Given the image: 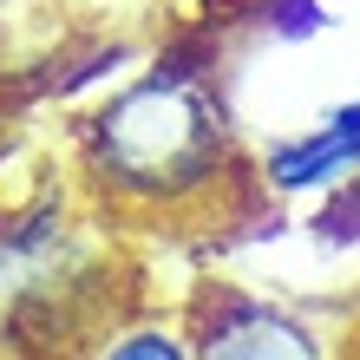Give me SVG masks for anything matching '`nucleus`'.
<instances>
[{
  "instance_id": "f257e3e1",
  "label": "nucleus",
  "mask_w": 360,
  "mask_h": 360,
  "mask_svg": "<svg viewBox=\"0 0 360 360\" xmlns=\"http://www.w3.org/2000/svg\"><path fill=\"white\" fill-rule=\"evenodd\" d=\"M86 171L144 210L197 203L229 171V118L190 66H151L86 118Z\"/></svg>"
},
{
  "instance_id": "f03ea898",
  "label": "nucleus",
  "mask_w": 360,
  "mask_h": 360,
  "mask_svg": "<svg viewBox=\"0 0 360 360\" xmlns=\"http://www.w3.org/2000/svg\"><path fill=\"white\" fill-rule=\"evenodd\" d=\"M190 360H328L302 314L256 302V295H217L197 314Z\"/></svg>"
},
{
  "instance_id": "7ed1b4c3",
  "label": "nucleus",
  "mask_w": 360,
  "mask_h": 360,
  "mask_svg": "<svg viewBox=\"0 0 360 360\" xmlns=\"http://www.w3.org/2000/svg\"><path fill=\"white\" fill-rule=\"evenodd\" d=\"M360 171V98L354 105H334V112H321V124L288 144H275V151L262 158V184L282 190V197H302V190H321L334 177Z\"/></svg>"
},
{
  "instance_id": "20e7f679",
  "label": "nucleus",
  "mask_w": 360,
  "mask_h": 360,
  "mask_svg": "<svg viewBox=\"0 0 360 360\" xmlns=\"http://www.w3.org/2000/svg\"><path fill=\"white\" fill-rule=\"evenodd\" d=\"M98 360H190V341L171 334V328H131V334H118Z\"/></svg>"
},
{
  "instance_id": "39448f33",
  "label": "nucleus",
  "mask_w": 360,
  "mask_h": 360,
  "mask_svg": "<svg viewBox=\"0 0 360 360\" xmlns=\"http://www.w3.org/2000/svg\"><path fill=\"white\" fill-rule=\"evenodd\" d=\"M321 27H328V13L308 7V0H282V13H275V33L282 39H302V33H321Z\"/></svg>"
}]
</instances>
